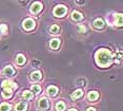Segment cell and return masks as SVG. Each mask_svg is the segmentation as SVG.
<instances>
[{
	"mask_svg": "<svg viewBox=\"0 0 123 111\" xmlns=\"http://www.w3.org/2000/svg\"><path fill=\"white\" fill-rule=\"evenodd\" d=\"M87 111H96V109H95V108H88V109H87Z\"/></svg>",
	"mask_w": 123,
	"mask_h": 111,
	"instance_id": "cell-26",
	"label": "cell"
},
{
	"mask_svg": "<svg viewBox=\"0 0 123 111\" xmlns=\"http://www.w3.org/2000/svg\"><path fill=\"white\" fill-rule=\"evenodd\" d=\"M82 95H83V91H82V90H80V89H78V90H76V91H75V92L71 95V97H72L73 99H75V98L81 97Z\"/></svg>",
	"mask_w": 123,
	"mask_h": 111,
	"instance_id": "cell-14",
	"label": "cell"
},
{
	"mask_svg": "<svg viewBox=\"0 0 123 111\" xmlns=\"http://www.w3.org/2000/svg\"><path fill=\"white\" fill-rule=\"evenodd\" d=\"M26 108H27V105L24 102H21V103H19L16 106V111H25Z\"/></svg>",
	"mask_w": 123,
	"mask_h": 111,
	"instance_id": "cell-11",
	"label": "cell"
},
{
	"mask_svg": "<svg viewBox=\"0 0 123 111\" xmlns=\"http://www.w3.org/2000/svg\"><path fill=\"white\" fill-rule=\"evenodd\" d=\"M41 10H42V4L40 2H34L31 7V12L33 14H38Z\"/></svg>",
	"mask_w": 123,
	"mask_h": 111,
	"instance_id": "cell-4",
	"label": "cell"
},
{
	"mask_svg": "<svg viewBox=\"0 0 123 111\" xmlns=\"http://www.w3.org/2000/svg\"><path fill=\"white\" fill-rule=\"evenodd\" d=\"M12 91L13 90H11V89H4V91L2 92V96L4 98H10L12 96Z\"/></svg>",
	"mask_w": 123,
	"mask_h": 111,
	"instance_id": "cell-17",
	"label": "cell"
},
{
	"mask_svg": "<svg viewBox=\"0 0 123 111\" xmlns=\"http://www.w3.org/2000/svg\"><path fill=\"white\" fill-rule=\"evenodd\" d=\"M49 31H51L52 34H57L58 32H59V27H58L57 24H54V25H52V27H51Z\"/></svg>",
	"mask_w": 123,
	"mask_h": 111,
	"instance_id": "cell-23",
	"label": "cell"
},
{
	"mask_svg": "<svg viewBox=\"0 0 123 111\" xmlns=\"http://www.w3.org/2000/svg\"><path fill=\"white\" fill-rule=\"evenodd\" d=\"M56 109H57V111H63L65 109V104L63 102H58L56 104Z\"/></svg>",
	"mask_w": 123,
	"mask_h": 111,
	"instance_id": "cell-18",
	"label": "cell"
},
{
	"mask_svg": "<svg viewBox=\"0 0 123 111\" xmlns=\"http://www.w3.org/2000/svg\"><path fill=\"white\" fill-rule=\"evenodd\" d=\"M93 24L96 29H102V28L104 27V21H103V19H101V18H97L96 20L93 22Z\"/></svg>",
	"mask_w": 123,
	"mask_h": 111,
	"instance_id": "cell-7",
	"label": "cell"
},
{
	"mask_svg": "<svg viewBox=\"0 0 123 111\" xmlns=\"http://www.w3.org/2000/svg\"><path fill=\"white\" fill-rule=\"evenodd\" d=\"M0 30L3 34H6L7 33V27L5 24H0Z\"/></svg>",
	"mask_w": 123,
	"mask_h": 111,
	"instance_id": "cell-24",
	"label": "cell"
},
{
	"mask_svg": "<svg viewBox=\"0 0 123 111\" xmlns=\"http://www.w3.org/2000/svg\"><path fill=\"white\" fill-rule=\"evenodd\" d=\"M10 109H11V106L9 104L3 103L0 105V111H10Z\"/></svg>",
	"mask_w": 123,
	"mask_h": 111,
	"instance_id": "cell-21",
	"label": "cell"
},
{
	"mask_svg": "<svg viewBox=\"0 0 123 111\" xmlns=\"http://www.w3.org/2000/svg\"><path fill=\"white\" fill-rule=\"evenodd\" d=\"M41 77H42V75H41V72H39V71H35V72L31 74V79L32 81H37L39 79H41Z\"/></svg>",
	"mask_w": 123,
	"mask_h": 111,
	"instance_id": "cell-8",
	"label": "cell"
},
{
	"mask_svg": "<svg viewBox=\"0 0 123 111\" xmlns=\"http://www.w3.org/2000/svg\"><path fill=\"white\" fill-rule=\"evenodd\" d=\"M116 24L118 27H121L122 25V14H118L116 16Z\"/></svg>",
	"mask_w": 123,
	"mask_h": 111,
	"instance_id": "cell-22",
	"label": "cell"
},
{
	"mask_svg": "<svg viewBox=\"0 0 123 111\" xmlns=\"http://www.w3.org/2000/svg\"><path fill=\"white\" fill-rule=\"evenodd\" d=\"M49 45H51L52 49H58L59 45H60V40L59 39H57V38L52 39L51 42H49Z\"/></svg>",
	"mask_w": 123,
	"mask_h": 111,
	"instance_id": "cell-9",
	"label": "cell"
},
{
	"mask_svg": "<svg viewBox=\"0 0 123 111\" xmlns=\"http://www.w3.org/2000/svg\"><path fill=\"white\" fill-rule=\"evenodd\" d=\"M66 12H68V10L64 5H57L53 11V14L57 17H62L63 15H65Z\"/></svg>",
	"mask_w": 123,
	"mask_h": 111,
	"instance_id": "cell-2",
	"label": "cell"
},
{
	"mask_svg": "<svg viewBox=\"0 0 123 111\" xmlns=\"http://www.w3.org/2000/svg\"><path fill=\"white\" fill-rule=\"evenodd\" d=\"M38 105H39V107H40L41 109H43V110L47 109V108H49V101H47L45 97H42V98L39 99Z\"/></svg>",
	"mask_w": 123,
	"mask_h": 111,
	"instance_id": "cell-6",
	"label": "cell"
},
{
	"mask_svg": "<svg viewBox=\"0 0 123 111\" xmlns=\"http://www.w3.org/2000/svg\"><path fill=\"white\" fill-rule=\"evenodd\" d=\"M96 62L98 66L100 67H108L113 61V56L111 53L106 49H100L96 52Z\"/></svg>",
	"mask_w": 123,
	"mask_h": 111,
	"instance_id": "cell-1",
	"label": "cell"
},
{
	"mask_svg": "<svg viewBox=\"0 0 123 111\" xmlns=\"http://www.w3.org/2000/svg\"><path fill=\"white\" fill-rule=\"evenodd\" d=\"M98 96H99L98 92H96V91H92V92L88 93L87 97H88L89 101H96V99L98 98Z\"/></svg>",
	"mask_w": 123,
	"mask_h": 111,
	"instance_id": "cell-13",
	"label": "cell"
},
{
	"mask_svg": "<svg viewBox=\"0 0 123 111\" xmlns=\"http://www.w3.org/2000/svg\"><path fill=\"white\" fill-rule=\"evenodd\" d=\"M69 111H77L76 109H74V108H72V109H69Z\"/></svg>",
	"mask_w": 123,
	"mask_h": 111,
	"instance_id": "cell-27",
	"label": "cell"
},
{
	"mask_svg": "<svg viewBox=\"0 0 123 111\" xmlns=\"http://www.w3.org/2000/svg\"><path fill=\"white\" fill-rule=\"evenodd\" d=\"M57 92H58V89L55 86H49V88H47V93H49V95L54 96V95L57 94Z\"/></svg>",
	"mask_w": 123,
	"mask_h": 111,
	"instance_id": "cell-12",
	"label": "cell"
},
{
	"mask_svg": "<svg viewBox=\"0 0 123 111\" xmlns=\"http://www.w3.org/2000/svg\"><path fill=\"white\" fill-rule=\"evenodd\" d=\"M32 91L35 93V94H39L41 92V87L38 86V85H33L32 86Z\"/></svg>",
	"mask_w": 123,
	"mask_h": 111,
	"instance_id": "cell-20",
	"label": "cell"
},
{
	"mask_svg": "<svg viewBox=\"0 0 123 111\" xmlns=\"http://www.w3.org/2000/svg\"><path fill=\"white\" fill-rule=\"evenodd\" d=\"M22 25H23V28L25 30H32V29H34V27H35V21L31 18H27L23 21Z\"/></svg>",
	"mask_w": 123,
	"mask_h": 111,
	"instance_id": "cell-3",
	"label": "cell"
},
{
	"mask_svg": "<svg viewBox=\"0 0 123 111\" xmlns=\"http://www.w3.org/2000/svg\"><path fill=\"white\" fill-rule=\"evenodd\" d=\"M16 61H17L18 65H23L24 62H25V57H24L22 54H19L17 56V58H16Z\"/></svg>",
	"mask_w": 123,
	"mask_h": 111,
	"instance_id": "cell-16",
	"label": "cell"
},
{
	"mask_svg": "<svg viewBox=\"0 0 123 111\" xmlns=\"http://www.w3.org/2000/svg\"><path fill=\"white\" fill-rule=\"evenodd\" d=\"M3 73L5 74V75H7V76H13L14 73H15V71H14V69L11 66H6L4 68V70H3Z\"/></svg>",
	"mask_w": 123,
	"mask_h": 111,
	"instance_id": "cell-10",
	"label": "cell"
},
{
	"mask_svg": "<svg viewBox=\"0 0 123 111\" xmlns=\"http://www.w3.org/2000/svg\"><path fill=\"white\" fill-rule=\"evenodd\" d=\"M22 96H23L25 99H31L33 98V92H31V91H23V93H22Z\"/></svg>",
	"mask_w": 123,
	"mask_h": 111,
	"instance_id": "cell-19",
	"label": "cell"
},
{
	"mask_svg": "<svg viewBox=\"0 0 123 111\" xmlns=\"http://www.w3.org/2000/svg\"><path fill=\"white\" fill-rule=\"evenodd\" d=\"M72 18L74 19V20H81V19H82V15H81V13L77 12V11H74V12L72 13Z\"/></svg>",
	"mask_w": 123,
	"mask_h": 111,
	"instance_id": "cell-15",
	"label": "cell"
},
{
	"mask_svg": "<svg viewBox=\"0 0 123 111\" xmlns=\"http://www.w3.org/2000/svg\"><path fill=\"white\" fill-rule=\"evenodd\" d=\"M2 87H3L4 89L13 90V89H16V88H17V85L14 84V82L11 81H2Z\"/></svg>",
	"mask_w": 123,
	"mask_h": 111,
	"instance_id": "cell-5",
	"label": "cell"
},
{
	"mask_svg": "<svg viewBox=\"0 0 123 111\" xmlns=\"http://www.w3.org/2000/svg\"><path fill=\"white\" fill-rule=\"evenodd\" d=\"M78 30H79L81 33H85L86 32L85 27H83V25H78Z\"/></svg>",
	"mask_w": 123,
	"mask_h": 111,
	"instance_id": "cell-25",
	"label": "cell"
}]
</instances>
